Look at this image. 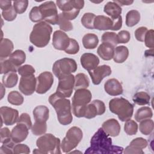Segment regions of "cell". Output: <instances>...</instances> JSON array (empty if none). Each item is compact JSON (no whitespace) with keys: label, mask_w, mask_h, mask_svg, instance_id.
Returning <instances> with one entry per match:
<instances>
[{"label":"cell","mask_w":154,"mask_h":154,"mask_svg":"<svg viewBox=\"0 0 154 154\" xmlns=\"http://www.w3.org/2000/svg\"><path fill=\"white\" fill-rule=\"evenodd\" d=\"M123 151L122 147L112 145V139L100 128L92 137L90 147L85 153H122Z\"/></svg>","instance_id":"obj_1"},{"label":"cell","mask_w":154,"mask_h":154,"mask_svg":"<svg viewBox=\"0 0 154 154\" xmlns=\"http://www.w3.org/2000/svg\"><path fill=\"white\" fill-rule=\"evenodd\" d=\"M49 102L54 108L60 123L63 125L71 123L73 117L70 100L62 97L55 93L49 96Z\"/></svg>","instance_id":"obj_2"},{"label":"cell","mask_w":154,"mask_h":154,"mask_svg":"<svg viewBox=\"0 0 154 154\" xmlns=\"http://www.w3.org/2000/svg\"><path fill=\"white\" fill-rule=\"evenodd\" d=\"M52 32L51 26L45 21L34 25L29 35L31 43L38 48H43L49 42Z\"/></svg>","instance_id":"obj_3"},{"label":"cell","mask_w":154,"mask_h":154,"mask_svg":"<svg viewBox=\"0 0 154 154\" xmlns=\"http://www.w3.org/2000/svg\"><path fill=\"white\" fill-rule=\"evenodd\" d=\"M109 108L111 112L117 115L122 122L129 120L134 112L133 105L123 97L112 99L109 102Z\"/></svg>","instance_id":"obj_4"},{"label":"cell","mask_w":154,"mask_h":154,"mask_svg":"<svg viewBox=\"0 0 154 154\" xmlns=\"http://www.w3.org/2000/svg\"><path fill=\"white\" fill-rule=\"evenodd\" d=\"M92 95L87 88L75 90L72 97V111L76 117H84L87 105L90 102Z\"/></svg>","instance_id":"obj_5"},{"label":"cell","mask_w":154,"mask_h":154,"mask_svg":"<svg viewBox=\"0 0 154 154\" xmlns=\"http://www.w3.org/2000/svg\"><path fill=\"white\" fill-rule=\"evenodd\" d=\"M60 140L51 134H45L36 141V146L43 154H60Z\"/></svg>","instance_id":"obj_6"},{"label":"cell","mask_w":154,"mask_h":154,"mask_svg":"<svg viewBox=\"0 0 154 154\" xmlns=\"http://www.w3.org/2000/svg\"><path fill=\"white\" fill-rule=\"evenodd\" d=\"M58 8L63 11L62 14L69 20L75 19L79 14V11L84 7V1L81 0L57 1Z\"/></svg>","instance_id":"obj_7"},{"label":"cell","mask_w":154,"mask_h":154,"mask_svg":"<svg viewBox=\"0 0 154 154\" xmlns=\"http://www.w3.org/2000/svg\"><path fill=\"white\" fill-rule=\"evenodd\" d=\"M83 137L82 130L77 127L70 128L66 132V137L63 138L60 144L61 149L64 153H69L74 149L81 141Z\"/></svg>","instance_id":"obj_8"},{"label":"cell","mask_w":154,"mask_h":154,"mask_svg":"<svg viewBox=\"0 0 154 154\" xmlns=\"http://www.w3.org/2000/svg\"><path fill=\"white\" fill-rule=\"evenodd\" d=\"M77 70V64L72 58H63L57 60L52 67L54 74L59 79L71 75Z\"/></svg>","instance_id":"obj_9"},{"label":"cell","mask_w":154,"mask_h":154,"mask_svg":"<svg viewBox=\"0 0 154 154\" xmlns=\"http://www.w3.org/2000/svg\"><path fill=\"white\" fill-rule=\"evenodd\" d=\"M94 28L98 30L117 31L122 28V17L120 16L117 19H112L103 15L96 16L94 20Z\"/></svg>","instance_id":"obj_10"},{"label":"cell","mask_w":154,"mask_h":154,"mask_svg":"<svg viewBox=\"0 0 154 154\" xmlns=\"http://www.w3.org/2000/svg\"><path fill=\"white\" fill-rule=\"evenodd\" d=\"M39 9L42 15L43 21L52 25L58 24V14L57 6L53 1H46L42 4Z\"/></svg>","instance_id":"obj_11"},{"label":"cell","mask_w":154,"mask_h":154,"mask_svg":"<svg viewBox=\"0 0 154 154\" xmlns=\"http://www.w3.org/2000/svg\"><path fill=\"white\" fill-rule=\"evenodd\" d=\"M75 85V76L72 74L59 79L56 93L62 97H70Z\"/></svg>","instance_id":"obj_12"},{"label":"cell","mask_w":154,"mask_h":154,"mask_svg":"<svg viewBox=\"0 0 154 154\" xmlns=\"http://www.w3.org/2000/svg\"><path fill=\"white\" fill-rule=\"evenodd\" d=\"M54 83V77L50 72H44L37 78V85L35 91L38 94L46 93Z\"/></svg>","instance_id":"obj_13"},{"label":"cell","mask_w":154,"mask_h":154,"mask_svg":"<svg viewBox=\"0 0 154 154\" xmlns=\"http://www.w3.org/2000/svg\"><path fill=\"white\" fill-rule=\"evenodd\" d=\"M37 79L34 74L21 76L19 89L20 91L26 96L31 95L36 90Z\"/></svg>","instance_id":"obj_14"},{"label":"cell","mask_w":154,"mask_h":154,"mask_svg":"<svg viewBox=\"0 0 154 154\" xmlns=\"http://www.w3.org/2000/svg\"><path fill=\"white\" fill-rule=\"evenodd\" d=\"M106 110L105 103L100 100H94L88 104L85 109L84 117L93 119L97 115L103 114Z\"/></svg>","instance_id":"obj_15"},{"label":"cell","mask_w":154,"mask_h":154,"mask_svg":"<svg viewBox=\"0 0 154 154\" xmlns=\"http://www.w3.org/2000/svg\"><path fill=\"white\" fill-rule=\"evenodd\" d=\"M88 73L91 76L93 83L94 85H98L104 78L111 74V69L108 65H102L88 71Z\"/></svg>","instance_id":"obj_16"},{"label":"cell","mask_w":154,"mask_h":154,"mask_svg":"<svg viewBox=\"0 0 154 154\" xmlns=\"http://www.w3.org/2000/svg\"><path fill=\"white\" fill-rule=\"evenodd\" d=\"M0 112L2 124L3 122L5 125L11 126L17 123L19 119V112L17 109L8 106H2L0 108Z\"/></svg>","instance_id":"obj_17"},{"label":"cell","mask_w":154,"mask_h":154,"mask_svg":"<svg viewBox=\"0 0 154 154\" xmlns=\"http://www.w3.org/2000/svg\"><path fill=\"white\" fill-rule=\"evenodd\" d=\"M70 39L64 32L57 30L53 34L52 45L57 50L65 51L70 43Z\"/></svg>","instance_id":"obj_18"},{"label":"cell","mask_w":154,"mask_h":154,"mask_svg":"<svg viewBox=\"0 0 154 154\" xmlns=\"http://www.w3.org/2000/svg\"><path fill=\"white\" fill-rule=\"evenodd\" d=\"M147 146V141L143 138L138 137L134 139L124 150V153L143 154V149Z\"/></svg>","instance_id":"obj_19"},{"label":"cell","mask_w":154,"mask_h":154,"mask_svg":"<svg viewBox=\"0 0 154 154\" xmlns=\"http://www.w3.org/2000/svg\"><path fill=\"white\" fill-rule=\"evenodd\" d=\"M29 128L23 123H17L11 130V140L16 144L24 141L28 135Z\"/></svg>","instance_id":"obj_20"},{"label":"cell","mask_w":154,"mask_h":154,"mask_svg":"<svg viewBox=\"0 0 154 154\" xmlns=\"http://www.w3.org/2000/svg\"><path fill=\"white\" fill-rule=\"evenodd\" d=\"M80 61L82 67L88 71L93 70L99 64V58L91 53H84L82 54L81 57Z\"/></svg>","instance_id":"obj_21"},{"label":"cell","mask_w":154,"mask_h":154,"mask_svg":"<svg viewBox=\"0 0 154 154\" xmlns=\"http://www.w3.org/2000/svg\"><path fill=\"white\" fill-rule=\"evenodd\" d=\"M102 128L104 132L111 137H117L120 132V125L115 119H111L104 122L102 125Z\"/></svg>","instance_id":"obj_22"},{"label":"cell","mask_w":154,"mask_h":154,"mask_svg":"<svg viewBox=\"0 0 154 154\" xmlns=\"http://www.w3.org/2000/svg\"><path fill=\"white\" fill-rule=\"evenodd\" d=\"M104 89L106 93L114 96L122 94L123 91L122 84L115 78L107 80L104 84Z\"/></svg>","instance_id":"obj_23"},{"label":"cell","mask_w":154,"mask_h":154,"mask_svg":"<svg viewBox=\"0 0 154 154\" xmlns=\"http://www.w3.org/2000/svg\"><path fill=\"white\" fill-rule=\"evenodd\" d=\"M115 48L109 43H102L97 48V54L99 57L106 61H108L113 58Z\"/></svg>","instance_id":"obj_24"},{"label":"cell","mask_w":154,"mask_h":154,"mask_svg":"<svg viewBox=\"0 0 154 154\" xmlns=\"http://www.w3.org/2000/svg\"><path fill=\"white\" fill-rule=\"evenodd\" d=\"M103 11L106 14L111 16L112 19H114L121 16L120 14L122 10L121 7L118 4L114 1H110L105 5Z\"/></svg>","instance_id":"obj_25"},{"label":"cell","mask_w":154,"mask_h":154,"mask_svg":"<svg viewBox=\"0 0 154 154\" xmlns=\"http://www.w3.org/2000/svg\"><path fill=\"white\" fill-rule=\"evenodd\" d=\"M32 114L35 122H46L49 119V111L46 106L39 105L34 109Z\"/></svg>","instance_id":"obj_26"},{"label":"cell","mask_w":154,"mask_h":154,"mask_svg":"<svg viewBox=\"0 0 154 154\" xmlns=\"http://www.w3.org/2000/svg\"><path fill=\"white\" fill-rule=\"evenodd\" d=\"M14 48L13 42L8 38H1L0 44L1 59H5L11 54Z\"/></svg>","instance_id":"obj_27"},{"label":"cell","mask_w":154,"mask_h":154,"mask_svg":"<svg viewBox=\"0 0 154 154\" xmlns=\"http://www.w3.org/2000/svg\"><path fill=\"white\" fill-rule=\"evenodd\" d=\"M129 55V50L125 46H119L115 48L113 57L114 61L117 63H122L126 60Z\"/></svg>","instance_id":"obj_28"},{"label":"cell","mask_w":154,"mask_h":154,"mask_svg":"<svg viewBox=\"0 0 154 154\" xmlns=\"http://www.w3.org/2000/svg\"><path fill=\"white\" fill-rule=\"evenodd\" d=\"M99 43L97 36L92 33L86 34L82 38V44L85 48L93 49L96 48Z\"/></svg>","instance_id":"obj_29"},{"label":"cell","mask_w":154,"mask_h":154,"mask_svg":"<svg viewBox=\"0 0 154 154\" xmlns=\"http://www.w3.org/2000/svg\"><path fill=\"white\" fill-rule=\"evenodd\" d=\"M8 60L17 68L25 61L26 55L22 50H16L9 56Z\"/></svg>","instance_id":"obj_30"},{"label":"cell","mask_w":154,"mask_h":154,"mask_svg":"<svg viewBox=\"0 0 154 154\" xmlns=\"http://www.w3.org/2000/svg\"><path fill=\"white\" fill-rule=\"evenodd\" d=\"M18 81V76L16 72H10L5 73L2 76V84L7 88L14 87Z\"/></svg>","instance_id":"obj_31"},{"label":"cell","mask_w":154,"mask_h":154,"mask_svg":"<svg viewBox=\"0 0 154 154\" xmlns=\"http://www.w3.org/2000/svg\"><path fill=\"white\" fill-rule=\"evenodd\" d=\"M89 79L84 73H80L75 76L74 89L75 90L78 89L87 88L89 86Z\"/></svg>","instance_id":"obj_32"},{"label":"cell","mask_w":154,"mask_h":154,"mask_svg":"<svg viewBox=\"0 0 154 154\" xmlns=\"http://www.w3.org/2000/svg\"><path fill=\"white\" fill-rule=\"evenodd\" d=\"M153 116V112L150 108L148 106H143L139 108L135 114V119L138 122H140L141 121L151 119Z\"/></svg>","instance_id":"obj_33"},{"label":"cell","mask_w":154,"mask_h":154,"mask_svg":"<svg viewBox=\"0 0 154 154\" xmlns=\"http://www.w3.org/2000/svg\"><path fill=\"white\" fill-rule=\"evenodd\" d=\"M140 20V13L135 10L129 11L126 16V25L132 27L137 25Z\"/></svg>","instance_id":"obj_34"},{"label":"cell","mask_w":154,"mask_h":154,"mask_svg":"<svg viewBox=\"0 0 154 154\" xmlns=\"http://www.w3.org/2000/svg\"><path fill=\"white\" fill-rule=\"evenodd\" d=\"M132 100L134 102L138 105H145L150 102V95L144 91H140L135 93L133 97Z\"/></svg>","instance_id":"obj_35"},{"label":"cell","mask_w":154,"mask_h":154,"mask_svg":"<svg viewBox=\"0 0 154 154\" xmlns=\"http://www.w3.org/2000/svg\"><path fill=\"white\" fill-rule=\"evenodd\" d=\"M153 128H154L153 121L150 119H145L141 121L139 125L140 131L143 134L146 135H150L152 132L153 130Z\"/></svg>","instance_id":"obj_36"},{"label":"cell","mask_w":154,"mask_h":154,"mask_svg":"<svg viewBox=\"0 0 154 154\" xmlns=\"http://www.w3.org/2000/svg\"><path fill=\"white\" fill-rule=\"evenodd\" d=\"M8 101L14 105H20L23 102V97L17 91H11L8 94Z\"/></svg>","instance_id":"obj_37"},{"label":"cell","mask_w":154,"mask_h":154,"mask_svg":"<svg viewBox=\"0 0 154 154\" xmlns=\"http://www.w3.org/2000/svg\"><path fill=\"white\" fill-rule=\"evenodd\" d=\"M96 17L94 14L91 13H85L81 18V22L82 25L87 29H93L94 28V20Z\"/></svg>","instance_id":"obj_38"},{"label":"cell","mask_w":154,"mask_h":154,"mask_svg":"<svg viewBox=\"0 0 154 154\" xmlns=\"http://www.w3.org/2000/svg\"><path fill=\"white\" fill-rule=\"evenodd\" d=\"M17 71V67L8 59H1V74H5L10 72H16Z\"/></svg>","instance_id":"obj_39"},{"label":"cell","mask_w":154,"mask_h":154,"mask_svg":"<svg viewBox=\"0 0 154 154\" xmlns=\"http://www.w3.org/2000/svg\"><path fill=\"white\" fill-rule=\"evenodd\" d=\"M47 131L46 122H35L34 125H32L31 131L32 133L36 135H41L45 134Z\"/></svg>","instance_id":"obj_40"},{"label":"cell","mask_w":154,"mask_h":154,"mask_svg":"<svg viewBox=\"0 0 154 154\" xmlns=\"http://www.w3.org/2000/svg\"><path fill=\"white\" fill-rule=\"evenodd\" d=\"M102 43H109L115 46L119 44L117 34L113 32H104L102 36Z\"/></svg>","instance_id":"obj_41"},{"label":"cell","mask_w":154,"mask_h":154,"mask_svg":"<svg viewBox=\"0 0 154 154\" xmlns=\"http://www.w3.org/2000/svg\"><path fill=\"white\" fill-rule=\"evenodd\" d=\"M58 24L60 26V28L64 31H69L73 29V25L72 23L67 19L63 14L62 13H60L58 14Z\"/></svg>","instance_id":"obj_42"},{"label":"cell","mask_w":154,"mask_h":154,"mask_svg":"<svg viewBox=\"0 0 154 154\" xmlns=\"http://www.w3.org/2000/svg\"><path fill=\"white\" fill-rule=\"evenodd\" d=\"M125 132L129 135H133L137 134L138 131V125L133 120H128L126 121L124 126Z\"/></svg>","instance_id":"obj_43"},{"label":"cell","mask_w":154,"mask_h":154,"mask_svg":"<svg viewBox=\"0 0 154 154\" xmlns=\"http://www.w3.org/2000/svg\"><path fill=\"white\" fill-rule=\"evenodd\" d=\"M28 5V1L27 0H19L14 1L13 2V7L16 12L18 14H22L24 13Z\"/></svg>","instance_id":"obj_44"},{"label":"cell","mask_w":154,"mask_h":154,"mask_svg":"<svg viewBox=\"0 0 154 154\" xmlns=\"http://www.w3.org/2000/svg\"><path fill=\"white\" fill-rule=\"evenodd\" d=\"M29 19L33 22H40L43 20V17L38 7H34L32 8L29 14Z\"/></svg>","instance_id":"obj_45"},{"label":"cell","mask_w":154,"mask_h":154,"mask_svg":"<svg viewBox=\"0 0 154 154\" xmlns=\"http://www.w3.org/2000/svg\"><path fill=\"white\" fill-rule=\"evenodd\" d=\"M79 50V46L77 41L73 38L70 39V43L64 51V52L68 54H76Z\"/></svg>","instance_id":"obj_46"},{"label":"cell","mask_w":154,"mask_h":154,"mask_svg":"<svg viewBox=\"0 0 154 154\" xmlns=\"http://www.w3.org/2000/svg\"><path fill=\"white\" fill-rule=\"evenodd\" d=\"M1 143L2 144H6L11 142V133L8 128H3L1 129Z\"/></svg>","instance_id":"obj_47"},{"label":"cell","mask_w":154,"mask_h":154,"mask_svg":"<svg viewBox=\"0 0 154 154\" xmlns=\"http://www.w3.org/2000/svg\"><path fill=\"white\" fill-rule=\"evenodd\" d=\"M2 16L5 20L12 21L16 19L17 13L14 9L13 6H12L6 10H3L2 11Z\"/></svg>","instance_id":"obj_48"},{"label":"cell","mask_w":154,"mask_h":154,"mask_svg":"<svg viewBox=\"0 0 154 154\" xmlns=\"http://www.w3.org/2000/svg\"><path fill=\"white\" fill-rule=\"evenodd\" d=\"M18 73L21 76H26L32 74H34L35 69L34 68L29 64H25L22 66H20L17 69Z\"/></svg>","instance_id":"obj_49"},{"label":"cell","mask_w":154,"mask_h":154,"mask_svg":"<svg viewBox=\"0 0 154 154\" xmlns=\"http://www.w3.org/2000/svg\"><path fill=\"white\" fill-rule=\"evenodd\" d=\"M153 29L148 30L144 38L145 45L149 48L153 49L154 48V41H153Z\"/></svg>","instance_id":"obj_50"},{"label":"cell","mask_w":154,"mask_h":154,"mask_svg":"<svg viewBox=\"0 0 154 154\" xmlns=\"http://www.w3.org/2000/svg\"><path fill=\"white\" fill-rule=\"evenodd\" d=\"M30 152L29 147L24 144H15L13 147V153L19 154V153H25L28 154Z\"/></svg>","instance_id":"obj_51"},{"label":"cell","mask_w":154,"mask_h":154,"mask_svg":"<svg viewBox=\"0 0 154 154\" xmlns=\"http://www.w3.org/2000/svg\"><path fill=\"white\" fill-rule=\"evenodd\" d=\"M16 143L13 141L8 143L2 144L0 147V153L1 154H9L13 153V147L15 146Z\"/></svg>","instance_id":"obj_52"},{"label":"cell","mask_w":154,"mask_h":154,"mask_svg":"<svg viewBox=\"0 0 154 154\" xmlns=\"http://www.w3.org/2000/svg\"><path fill=\"white\" fill-rule=\"evenodd\" d=\"M148 29L146 27L141 26L137 28L135 31V37L138 41L144 42L145 35L147 32Z\"/></svg>","instance_id":"obj_53"},{"label":"cell","mask_w":154,"mask_h":154,"mask_svg":"<svg viewBox=\"0 0 154 154\" xmlns=\"http://www.w3.org/2000/svg\"><path fill=\"white\" fill-rule=\"evenodd\" d=\"M17 123L25 124V125L27 126V127L29 128V129L30 128H31L32 125L30 116L27 113H22L19 117V119L17 121Z\"/></svg>","instance_id":"obj_54"},{"label":"cell","mask_w":154,"mask_h":154,"mask_svg":"<svg viewBox=\"0 0 154 154\" xmlns=\"http://www.w3.org/2000/svg\"><path fill=\"white\" fill-rule=\"evenodd\" d=\"M130 33L128 31L122 30L117 34L119 43H126L130 40Z\"/></svg>","instance_id":"obj_55"},{"label":"cell","mask_w":154,"mask_h":154,"mask_svg":"<svg viewBox=\"0 0 154 154\" xmlns=\"http://www.w3.org/2000/svg\"><path fill=\"white\" fill-rule=\"evenodd\" d=\"M11 7H12L11 1H0V7L2 10V11L10 8Z\"/></svg>","instance_id":"obj_56"},{"label":"cell","mask_w":154,"mask_h":154,"mask_svg":"<svg viewBox=\"0 0 154 154\" xmlns=\"http://www.w3.org/2000/svg\"><path fill=\"white\" fill-rule=\"evenodd\" d=\"M115 2L118 4L120 6V5H129L132 4L134 1H125V0H120V1H114Z\"/></svg>","instance_id":"obj_57"}]
</instances>
